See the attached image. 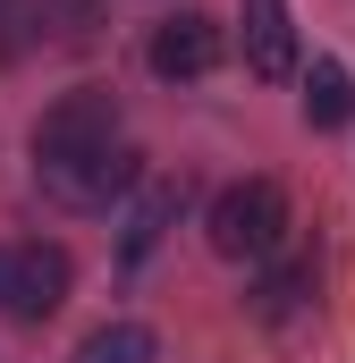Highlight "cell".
<instances>
[{
	"label": "cell",
	"mask_w": 355,
	"mask_h": 363,
	"mask_svg": "<svg viewBox=\"0 0 355 363\" xmlns=\"http://www.w3.org/2000/svg\"><path fill=\"white\" fill-rule=\"evenodd\" d=\"M279 237H288V194H279V178H237V186L212 194V254L271 262Z\"/></svg>",
	"instance_id": "cell-1"
},
{
	"label": "cell",
	"mask_w": 355,
	"mask_h": 363,
	"mask_svg": "<svg viewBox=\"0 0 355 363\" xmlns=\"http://www.w3.org/2000/svg\"><path fill=\"white\" fill-rule=\"evenodd\" d=\"M178 203H186L178 186H144V194H136V211H127V228H119V262H144V254L170 237Z\"/></svg>",
	"instance_id": "cell-7"
},
{
	"label": "cell",
	"mask_w": 355,
	"mask_h": 363,
	"mask_svg": "<svg viewBox=\"0 0 355 363\" xmlns=\"http://www.w3.org/2000/svg\"><path fill=\"white\" fill-rule=\"evenodd\" d=\"M0 304H9V245H0Z\"/></svg>",
	"instance_id": "cell-12"
},
{
	"label": "cell",
	"mask_w": 355,
	"mask_h": 363,
	"mask_svg": "<svg viewBox=\"0 0 355 363\" xmlns=\"http://www.w3.org/2000/svg\"><path fill=\"white\" fill-rule=\"evenodd\" d=\"M34 186L60 203V211H110L119 194L144 186L136 144H93V152H60V161H34Z\"/></svg>",
	"instance_id": "cell-2"
},
{
	"label": "cell",
	"mask_w": 355,
	"mask_h": 363,
	"mask_svg": "<svg viewBox=\"0 0 355 363\" xmlns=\"http://www.w3.org/2000/svg\"><path fill=\"white\" fill-rule=\"evenodd\" d=\"M355 118V77L339 60H313L305 68V127H347Z\"/></svg>",
	"instance_id": "cell-8"
},
{
	"label": "cell",
	"mask_w": 355,
	"mask_h": 363,
	"mask_svg": "<svg viewBox=\"0 0 355 363\" xmlns=\"http://www.w3.org/2000/svg\"><path fill=\"white\" fill-rule=\"evenodd\" d=\"M313 304V262H288V271H271L263 287H254V313L263 321H296Z\"/></svg>",
	"instance_id": "cell-10"
},
{
	"label": "cell",
	"mask_w": 355,
	"mask_h": 363,
	"mask_svg": "<svg viewBox=\"0 0 355 363\" xmlns=\"http://www.w3.org/2000/svg\"><path fill=\"white\" fill-rule=\"evenodd\" d=\"M93 17H102V0H43L34 9V34H60V43H85Z\"/></svg>",
	"instance_id": "cell-11"
},
{
	"label": "cell",
	"mask_w": 355,
	"mask_h": 363,
	"mask_svg": "<svg viewBox=\"0 0 355 363\" xmlns=\"http://www.w3.org/2000/svg\"><path fill=\"white\" fill-rule=\"evenodd\" d=\"M246 68H254V77H288V68H296L288 0H246Z\"/></svg>",
	"instance_id": "cell-6"
},
{
	"label": "cell",
	"mask_w": 355,
	"mask_h": 363,
	"mask_svg": "<svg viewBox=\"0 0 355 363\" xmlns=\"http://www.w3.org/2000/svg\"><path fill=\"white\" fill-rule=\"evenodd\" d=\"M60 304H68V254H60L51 237L9 245V304H0V313H17V321H51Z\"/></svg>",
	"instance_id": "cell-5"
},
{
	"label": "cell",
	"mask_w": 355,
	"mask_h": 363,
	"mask_svg": "<svg viewBox=\"0 0 355 363\" xmlns=\"http://www.w3.org/2000/svg\"><path fill=\"white\" fill-rule=\"evenodd\" d=\"M77 363H161V338L144 321H102L85 347H77Z\"/></svg>",
	"instance_id": "cell-9"
},
{
	"label": "cell",
	"mask_w": 355,
	"mask_h": 363,
	"mask_svg": "<svg viewBox=\"0 0 355 363\" xmlns=\"http://www.w3.org/2000/svg\"><path fill=\"white\" fill-rule=\"evenodd\" d=\"M144 60H153V77H161V85H195V77H212V68H220V26H212L203 9H178V17L153 26Z\"/></svg>",
	"instance_id": "cell-4"
},
{
	"label": "cell",
	"mask_w": 355,
	"mask_h": 363,
	"mask_svg": "<svg viewBox=\"0 0 355 363\" xmlns=\"http://www.w3.org/2000/svg\"><path fill=\"white\" fill-rule=\"evenodd\" d=\"M93 144H119V93L110 85H77V93H60V101L34 118V161L93 152Z\"/></svg>",
	"instance_id": "cell-3"
}]
</instances>
